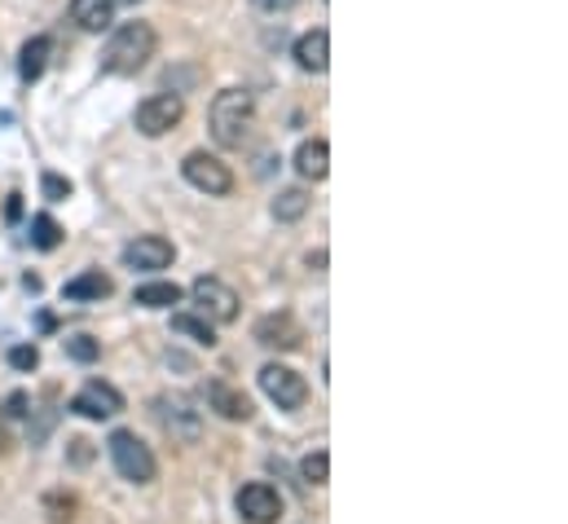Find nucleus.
Instances as JSON below:
<instances>
[{"mask_svg":"<svg viewBox=\"0 0 568 524\" xmlns=\"http://www.w3.org/2000/svg\"><path fill=\"white\" fill-rule=\"evenodd\" d=\"M172 261H176V248L163 234H142V239H133L124 248V264L138 269V273H159V269H168Z\"/></svg>","mask_w":568,"mask_h":524,"instance_id":"11","label":"nucleus"},{"mask_svg":"<svg viewBox=\"0 0 568 524\" xmlns=\"http://www.w3.org/2000/svg\"><path fill=\"white\" fill-rule=\"evenodd\" d=\"M49 58H53V40H49V36H31V40L22 44V53H18V75H22L27 84H36V80L44 75Z\"/></svg>","mask_w":568,"mask_h":524,"instance_id":"17","label":"nucleus"},{"mask_svg":"<svg viewBox=\"0 0 568 524\" xmlns=\"http://www.w3.org/2000/svg\"><path fill=\"white\" fill-rule=\"evenodd\" d=\"M154 414H159V423H163V432L172 441H185V445L199 441V410H190L185 396H159L154 401Z\"/></svg>","mask_w":568,"mask_h":524,"instance_id":"10","label":"nucleus"},{"mask_svg":"<svg viewBox=\"0 0 568 524\" xmlns=\"http://www.w3.org/2000/svg\"><path fill=\"white\" fill-rule=\"evenodd\" d=\"M252 335H256V344L278 349V353H295V349L304 344V326H300L291 313H265Z\"/></svg>","mask_w":568,"mask_h":524,"instance_id":"12","label":"nucleus"},{"mask_svg":"<svg viewBox=\"0 0 568 524\" xmlns=\"http://www.w3.org/2000/svg\"><path fill=\"white\" fill-rule=\"evenodd\" d=\"M256 4H261L265 13H286V9L295 4V0H256Z\"/></svg>","mask_w":568,"mask_h":524,"instance_id":"27","label":"nucleus"},{"mask_svg":"<svg viewBox=\"0 0 568 524\" xmlns=\"http://www.w3.org/2000/svg\"><path fill=\"white\" fill-rule=\"evenodd\" d=\"M40 190H44V199H53V203H62V199L71 194V181H62V177H53V172H44V177H40Z\"/></svg>","mask_w":568,"mask_h":524,"instance_id":"26","label":"nucleus"},{"mask_svg":"<svg viewBox=\"0 0 568 524\" xmlns=\"http://www.w3.org/2000/svg\"><path fill=\"white\" fill-rule=\"evenodd\" d=\"M234 512L247 524H278L283 521V494L270 481H252L234 494Z\"/></svg>","mask_w":568,"mask_h":524,"instance_id":"7","label":"nucleus"},{"mask_svg":"<svg viewBox=\"0 0 568 524\" xmlns=\"http://www.w3.org/2000/svg\"><path fill=\"white\" fill-rule=\"evenodd\" d=\"M124 410V393L115 389V384H106V380H89L80 393L71 396V414H80V419H93V423H102V419H115Z\"/></svg>","mask_w":568,"mask_h":524,"instance_id":"9","label":"nucleus"},{"mask_svg":"<svg viewBox=\"0 0 568 524\" xmlns=\"http://www.w3.org/2000/svg\"><path fill=\"white\" fill-rule=\"evenodd\" d=\"M190 304L199 309V318H207L212 326H225V322H234L239 318V291L230 286V282H221V278H194L190 282Z\"/></svg>","mask_w":568,"mask_h":524,"instance_id":"4","label":"nucleus"},{"mask_svg":"<svg viewBox=\"0 0 568 524\" xmlns=\"http://www.w3.org/2000/svg\"><path fill=\"white\" fill-rule=\"evenodd\" d=\"M9 366H13V371H36V366H40V349H36V344L9 349Z\"/></svg>","mask_w":568,"mask_h":524,"instance_id":"25","label":"nucleus"},{"mask_svg":"<svg viewBox=\"0 0 568 524\" xmlns=\"http://www.w3.org/2000/svg\"><path fill=\"white\" fill-rule=\"evenodd\" d=\"M106 454H111L115 472H120L129 485H154V476H159V463H154L150 445H145L138 432H129V427L111 432V436H106Z\"/></svg>","mask_w":568,"mask_h":524,"instance_id":"3","label":"nucleus"},{"mask_svg":"<svg viewBox=\"0 0 568 524\" xmlns=\"http://www.w3.org/2000/svg\"><path fill=\"white\" fill-rule=\"evenodd\" d=\"M120 4H142V0H115V9H120Z\"/></svg>","mask_w":568,"mask_h":524,"instance_id":"30","label":"nucleus"},{"mask_svg":"<svg viewBox=\"0 0 568 524\" xmlns=\"http://www.w3.org/2000/svg\"><path fill=\"white\" fill-rule=\"evenodd\" d=\"M295 172H300L304 181H326V172H331V145H326L322 137L300 141V150H295Z\"/></svg>","mask_w":568,"mask_h":524,"instance_id":"15","label":"nucleus"},{"mask_svg":"<svg viewBox=\"0 0 568 524\" xmlns=\"http://www.w3.org/2000/svg\"><path fill=\"white\" fill-rule=\"evenodd\" d=\"M172 331H176V335H190V340L203 344V349L216 344V326H212L207 318H199V313H176V318H172Z\"/></svg>","mask_w":568,"mask_h":524,"instance_id":"21","label":"nucleus"},{"mask_svg":"<svg viewBox=\"0 0 568 524\" xmlns=\"http://www.w3.org/2000/svg\"><path fill=\"white\" fill-rule=\"evenodd\" d=\"M181 120H185L181 93H150L142 107H138V115H133V124H138L142 137H168Z\"/></svg>","mask_w":568,"mask_h":524,"instance_id":"6","label":"nucleus"},{"mask_svg":"<svg viewBox=\"0 0 568 524\" xmlns=\"http://www.w3.org/2000/svg\"><path fill=\"white\" fill-rule=\"evenodd\" d=\"M207 129L221 150H243L256 129V98L247 89H225L216 93L212 111H207Z\"/></svg>","mask_w":568,"mask_h":524,"instance_id":"1","label":"nucleus"},{"mask_svg":"<svg viewBox=\"0 0 568 524\" xmlns=\"http://www.w3.org/2000/svg\"><path fill=\"white\" fill-rule=\"evenodd\" d=\"M308 208H313V199H308V190H300V185H291V190H278V199H274V221H300V216H308Z\"/></svg>","mask_w":568,"mask_h":524,"instance_id":"20","label":"nucleus"},{"mask_svg":"<svg viewBox=\"0 0 568 524\" xmlns=\"http://www.w3.org/2000/svg\"><path fill=\"white\" fill-rule=\"evenodd\" d=\"M18 212H22V203H18V194H13V199H9V208H4V216H9V221H18Z\"/></svg>","mask_w":568,"mask_h":524,"instance_id":"29","label":"nucleus"},{"mask_svg":"<svg viewBox=\"0 0 568 524\" xmlns=\"http://www.w3.org/2000/svg\"><path fill=\"white\" fill-rule=\"evenodd\" d=\"M154 44H159V36L150 22H124L120 31H111V40L102 49V71L106 75H138L154 58Z\"/></svg>","mask_w":568,"mask_h":524,"instance_id":"2","label":"nucleus"},{"mask_svg":"<svg viewBox=\"0 0 568 524\" xmlns=\"http://www.w3.org/2000/svg\"><path fill=\"white\" fill-rule=\"evenodd\" d=\"M133 304H142V309H172V304H181V286L176 282H142L133 291Z\"/></svg>","mask_w":568,"mask_h":524,"instance_id":"19","label":"nucleus"},{"mask_svg":"<svg viewBox=\"0 0 568 524\" xmlns=\"http://www.w3.org/2000/svg\"><path fill=\"white\" fill-rule=\"evenodd\" d=\"M207 410H216L221 419H230V423H247L252 414H256V405H252V396L243 393V389H234V384H225V380H207Z\"/></svg>","mask_w":568,"mask_h":524,"instance_id":"13","label":"nucleus"},{"mask_svg":"<svg viewBox=\"0 0 568 524\" xmlns=\"http://www.w3.org/2000/svg\"><path fill=\"white\" fill-rule=\"evenodd\" d=\"M300 472H304V481H308V485H326V481H331V454H326V450L304 454Z\"/></svg>","mask_w":568,"mask_h":524,"instance_id":"24","label":"nucleus"},{"mask_svg":"<svg viewBox=\"0 0 568 524\" xmlns=\"http://www.w3.org/2000/svg\"><path fill=\"white\" fill-rule=\"evenodd\" d=\"M62 344H67V357H71V362H84V366H89V362L102 357V344H98L93 335H71V340H62Z\"/></svg>","mask_w":568,"mask_h":524,"instance_id":"23","label":"nucleus"},{"mask_svg":"<svg viewBox=\"0 0 568 524\" xmlns=\"http://www.w3.org/2000/svg\"><path fill=\"white\" fill-rule=\"evenodd\" d=\"M58 243H62V225H58L49 212L31 216V248H36V252H53Z\"/></svg>","mask_w":568,"mask_h":524,"instance_id":"22","label":"nucleus"},{"mask_svg":"<svg viewBox=\"0 0 568 524\" xmlns=\"http://www.w3.org/2000/svg\"><path fill=\"white\" fill-rule=\"evenodd\" d=\"M111 291H115V282H111L102 269H89V273H80V278H71V282L62 286V300L84 304V300H106Z\"/></svg>","mask_w":568,"mask_h":524,"instance_id":"18","label":"nucleus"},{"mask_svg":"<svg viewBox=\"0 0 568 524\" xmlns=\"http://www.w3.org/2000/svg\"><path fill=\"white\" fill-rule=\"evenodd\" d=\"M71 22H75L80 31L102 36V31H111V22H115V0H71Z\"/></svg>","mask_w":568,"mask_h":524,"instance_id":"16","label":"nucleus"},{"mask_svg":"<svg viewBox=\"0 0 568 524\" xmlns=\"http://www.w3.org/2000/svg\"><path fill=\"white\" fill-rule=\"evenodd\" d=\"M181 177H185L194 190H203L207 199L234 194V172H230V163H221V159L207 154V150H190V154L181 159Z\"/></svg>","mask_w":568,"mask_h":524,"instance_id":"5","label":"nucleus"},{"mask_svg":"<svg viewBox=\"0 0 568 524\" xmlns=\"http://www.w3.org/2000/svg\"><path fill=\"white\" fill-rule=\"evenodd\" d=\"M261 393L270 396L278 410H300L304 401H308V384H304V375L300 371H291L283 362H270V366H261Z\"/></svg>","mask_w":568,"mask_h":524,"instance_id":"8","label":"nucleus"},{"mask_svg":"<svg viewBox=\"0 0 568 524\" xmlns=\"http://www.w3.org/2000/svg\"><path fill=\"white\" fill-rule=\"evenodd\" d=\"M13 445V432H9V419H4V410H0V454Z\"/></svg>","mask_w":568,"mask_h":524,"instance_id":"28","label":"nucleus"},{"mask_svg":"<svg viewBox=\"0 0 568 524\" xmlns=\"http://www.w3.org/2000/svg\"><path fill=\"white\" fill-rule=\"evenodd\" d=\"M295 62H300V71H313V75H322L326 67H331V36L317 27V31H304L300 40H295Z\"/></svg>","mask_w":568,"mask_h":524,"instance_id":"14","label":"nucleus"}]
</instances>
